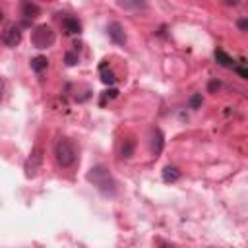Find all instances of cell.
Instances as JSON below:
<instances>
[{
  "label": "cell",
  "instance_id": "obj_1",
  "mask_svg": "<svg viewBox=\"0 0 248 248\" xmlns=\"http://www.w3.org/2000/svg\"><path fill=\"white\" fill-rule=\"evenodd\" d=\"M87 182L89 184H93L103 196H107V198H114V196H118V182H116V178L112 176V172H110V169L108 167H105V165H95V167H91L89 170H87Z\"/></svg>",
  "mask_w": 248,
  "mask_h": 248
},
{
  "label": "cell",
  "instance_id": "obj_2",
  "mask_svg": "<svg viewBox=\"0 0 248 248\" xmlns=\"http://www.w3.org/2000/svg\"><path fill=\"white\" fill-rule=\"evenodd\" d=\"M54 159H56V165L62 169L72 167L78 159V149L74 141L68 138H58V141L54 143Z\"/></svg>",
  "mask_w": 248,
  "mask_h": 248
},
{
  "label": "cell",
  "instance_id": "obj_3",
  "mask_svg": "<svg viewBox=\"0 0 248 248\" xmlns=\"http://www.w3.org/2000/svg\"><path fill=\"white\" fill-rule=\"evenodd\" d=\"M54 41H56V33L52 31L50 25L41 23V25L33 27V31H31V43H33L35 48H41V50L43 48H48V46L54 45Z\"/></svg>",
  "mask_w": 248,
  "mask_h": 248
},
{
  "label": "cell",
  "instance_id": "obj_4",
  "mask_svg": "<svg viewBox=\"0 0 248 248\" xmlns=\"http://www.w3.org/2000/svg\"><path fill=\"white\" fill-rule=\"evenodd\" d=\"M107 35H108V39L114 43V45H126V41H128V37H126V31H124V27H122V23L120 21H110L108 25H107Z\"/></svg>",
  "mask_w": 248,
  "mask_h": 248
},
{
  "label": "cell",
  "instance_id": "obj_5",
  "mask_svg": "<svg viewBox=\"0 0 248 248\" xmlns=\"http://www.w3.org/2000/svg\"><path fill=\"white\" fill-rule=\"evenodd\" d=\"M2 43L6 46H12V48L17 46L21 43V29L17 25H8L4 29V33H2Z\"/></svg>",
  "mask_w": 248,
  "mask_h": 248
},
{
  "label": "cell",
  "instance_id": "obj_6",
  "mask_svg": "<svg viewBox=\"0 0 248 248\" xmlns=\"http://www.w3.org/2000/svg\"><path fill=\"white\" fill-rule=\"evenodd\" d=\"M163 147H165V136H163V132L159 128L151 130V134H149V151H151V155L153 157L161 155Z\"/></svg>",
  "mask_w": 248,
  "mask_h": 248
},
{
  "label": "cell",
  "instance_id": "obj_7",
  "mask_svg": "<svg viewBox=\"0 0 248 248\" xmlns=\"http://www.w3.org/2000/svg\"><path fill=\"white\" fill-rule=\"evenodd\" d=\"M62 29L68 33V35H76V33H81V23L78 17L74 16H64L62 17Z\"/></svg>",
  "mask_w": 248,
  "mask_h": 248
},
{
  "label": "cell",
  "instance_id": "obj_8",
  "mask_svg": "<svg viewBox=\"0 0 248 248\" xmlns=\"http://www.w3.org/2000/svg\"><path fill=\"white\" fill-rule=\"evenodd\" d=\"M39 167H41V155H39V153H33V155L25 161V176H27V178H33V176L37 174Z\"/></svg>",
  "mask_w": 248,
  "mask_h": 248
},
{
  "label": "cell",
  "instance_id": "obj_9",
  "mask_svg": "<svg viewBox=\"0 0 248 248\" xmlns=\"http://www.w3.org/2000/svg\"><path fill=\"white\" fill-rule=\"evenodd\" d=\"M215 60H217V64L223 66V68H234V60H232L225 50H221V48L215 50Z\"/></svg>",
  "mask_w": 248,
  "mask_h": 248
},
{
  "label": "cell",
  "instance_id": "obj_10",
  "mask_svg": "<svg viewBox=\"0 0 248 248\" xmlns=\"http://www.w3.org/2000/svg\"><path fill=\"white\" fill-rule=\"evenodd\" d=\"M161 176H163V180H165V182H176V180L180 178V170H178L176 167H170V165H167V167L163 169Z\"/></svg>",
  "mask_w": 248,
  "mask_h": 248
},
{
  "label": "cell",
  "instance_id": "obj_11",
  "mask_svg": "<svg viewBox=\"0 0 248 248\" xmlns=\"http://www.w3.org/2000/svg\"><path fill=\"white\" fill-rule=\"evenodd\" d=\"M116 6L122 8V10H143L147 4L145 2H140V0H118Z\"/></svg>",
  "mask_w": 248,
  "mask_h": 248
},
{
  "label": "cell",
  "instance_id": "obj_12",
  "mask_svg": "<svg viewBox=\"0 0 248 248\" xmlns=\"http://www.w3.org/2000/svg\"><path fill=\"white\" fill-rule=\"evenodd\" d=\"M21 12H23V16H25L27 19H35L41 10H39V6L33 4V2H23V4H21Z\"/></svg>",
  "mask_w": 248,
  "mask_h": 248
},
{
  "label": "cell",
  "instance_id": "obj_13",
  "mask_svg": "<svg viewBox=\"0 0 248 248\" xmlns=\"http://www.w3.org/2000/svg\"><path fill=\"white\" fill-rule=\"evenodd\" d=\"M101 81L107 85H114L116 83V76L110 68H107V64H101Z\"/></svg>",
  "mask_w": 248,
  "mask_h": 248
},
{
  "label": "cell",
  "instance_id": "obj_14",
  "mask_svg": "<svg viewBox=\"0 0 248 248\" xmlns=\"http://www.w3.org/2000/svg\"><path fill=\"white\" fill-rule=\"evenodd\" d=\"M46 66H48L46 56H35V58H31V70L37 72V74H41L43 70H46Z\"/></svg>",
  "mask_w": 248,
  "mask_h": 248
},
{
  "label": "cell",
  "instance_id": "obj_15",
  "mask_svg": "<svg viewBox=\"0 0 248 248\" xmlns=\"http://www.w3.org/2000/svg\"><path fill=\"white\" fill-rule=\"evenodd\" d=\"M134 155V141L132 140H124V145L120 149V157L122 159H130Z\"/></svg>",
  "mask_w": 248,
  "mask_h": 248
},
{
  "label": "cell",
  "instance_id": "obj_16",
  "mask_svg": "<svg viewBox=\"0 0 248 248\" xmlns=\"http://www.w3.org/2000/svg\"><path fill=\"white\" fill-rule=\"evenodd\" d=\"M78 60H79V56H78L76 50H70V52L64 54V62H66V66H76Z\"/></svg>",
  "mask_w": 248,
  "mask_h": 248
},
{
  "label": "cell",
  "instance_id": "obj_17",
  "mask_svg": "<svg viewBox=\"0 0 248 248\" xmlns=\"http://www.w3.org/2000/svg\"><path fill=\"white\" fill-rule=\"evenodd\" d=\"M202 103H203V99H202V93H194V95L190 97V101H188L190 108H200V107H202Z\"/></svg>",
  "mask_w": 248,
  "mask_h": 248
},
{
  "label": "cell",
  "instance_id": "obj_18",
  "mask_svg": "<svg viewBox=\"0 0 248 248\" xmlns=\"http://www.w3.org/2000/svg\"><path fill=\"white\" fill-rule=\"evenodd\" d=\"M232 70H234V72H236V74H238L242 79H246V78H248V72H246V68H242V66H234Z\"/></svg>",
  "mask_w": 248,
  "mask_h": 248
},
{
  "label": "cell",
  "instance_id": "obj_19",
  "mask_svg": "<svg viewBox=\"0 0 248 248\" xmlns=\"http://www.w3.org/2000/svg\"><path fill=\"white\" fill-rule=\"evenodd\" d=\"M238 29H240V31H246V29H248V19H246V17L238 19Z\"/></svg>",
  "mask_w": 248,
  "mask_h": 248
},
{
  "label": "cell",
  "instance_id": "obj_20",
  "mask_svg": "<svg viewBox=\"0 0 248 248\" xmlns=\"http://www.w3.org/2000/svg\"><path fill=\"white\" fill-rule=\"evenodd\" d=\"M219 85H221V83L213 79V81H209V85H207V89H209V91H215V89H219Z\"/></svg>",
  "mask_w": 248,
  "mask_h": 248
},
{
  "label": "cell",
  "instance_id": "obj_21",
  "mask_svg": "<svg viewBox=\"0 0 248 248\" xmlns=\"http://www.w3.org/2000/svg\"><path fill=\"white\" fill-rule=\"evenodd\" d=\"M4 89H6V85H4V79L0 78V101H2V97H4Z\"/></svg>",
  "mask_w": 248,
  "mask_h": 248
},
{
  "label": "cell",
  "instance_id": "obj_22",
  "mask_svg": "<svg viewBox=\"0 0 248 248\" xmlns=\"http://www.w3.org/2000/svg\"><path fill=\"white\" fill-rule=\"evenodd\" d=\"M161 248H174L172 244H169V242H161Z\"/></svg>",
  "mask_w": 248,
  "mask_h": 248
},
{
  "label": "cell",
  "instance_id": "obj_23",
  "mask_svg": "<svg viewBox=\"0 0 248 248\" xmlns=\"http://www.w3.org/2000/svg\"><path fill=\"white\" fill-rule=\"evenodd\" d=\"M2 17H4V14H2V10H0V21H2Z\"/></svg>",
  "mask_w": 248,
  "mask_h": 248
}]
</instances>
